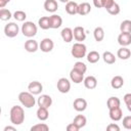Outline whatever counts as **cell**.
<instances>
[{
  "instance_id": "obj_46",
  "label": "cell",
  "mask_w": 131,
  "mask_h": 131,
  "mask_svg": "<svg viewBox=\"0 0 131 131\" xmlns=\"http://www.w3.org/2000/svg\"><path fill=\"white\" fill-rule=\"evenodd\" d=\"M127 108H128V111H129V112H131V103H130L129 105H127Z\"/></svg>"
},
{
  "instance_id": "obj_35",
  "label": "cell",
  "mask_w": 131,
  "mask_h": 131,
  "mask_svg": "<svg viewBox=\"0 0 131 131\" xmlns=\"http://www.w3.org/2000/svg\"><path fill=\"white\" fill-rule=\"evenodd\" d=\"M13 17L17 21H24L27 18V13L25 11H23V10H16L13 13Z\"/></svg>"
},
{
  "instance_id": "obj_8",
  "label": "cell",
  "mask_w": 131,
  "mask_h": 131,
  "mask_svg": "<svg viewBox=\"0 0 131 131\" xmlns=\"http://www.w3.org/2000/svg\"><path fill=\"white\" fill-rule=\"evenodd\" d=\"M73 33H74V39L77 42H83L86 39V32L83 27H80V26L75 27L73 30Z\"/></svg>"
},
{
  "instance_id": "obj_5",
  "label": "cell",
  "mask_w": 131,
  "mask_h": 131,
  "mask_svg": "<svg viewBox=\"0 0 131 131\" xmlns=\"http://www.w3.org/2000/svg\"><path fill=\"white\" fill-rule=\"evenodd\" d=\"M19 32V28L18 26L15 24V23H8L5 27H4V33H5V36L8 37V38H13V37H16L17 34Z\"/></svg>"
},
{
  "instance_id": "obj_10",
  "label": "cell",
  "mask_w": 131,
  "mask_h": 131,
  "mask_svg": "<svg viewBox=\"0 0 131 131\" xmlns=\"http://www.w3.org/2000/svg\"><path fill=\"white\" fill-rule=\"evenodd\" d=\"M37 103H38V106H43V107L49 108V106H51V104H52V98H51V96H49L47 94H42L38 97Z\"/></svg>"
},
{
  "instance_id": "obj_32",
  "label": "cell",
  "mask_w": 131,
  "mask_h": 131,
  "mask_svg": "<svg viewBox=\"0 0 131 131\" xmlns=\"http://www.w3.org/2000/svg\"><path fill=\"white\" fill-rule=\"evenodd\" d=\"M11 16H13L10 12V10L6 9V8H1L0 9V19L3 21H6L8 19L11 18Z\"/></svg>"
},
{
  "instance_id": "obj_28",
  "label": "cell",
  "mask_w": 131,
  "mask_h": 131,
  "mask_svg": "<svg viewBox=\"0 0 131 131\" xmlns=\"http://www.w3.org/2000/svg\"><path fill=\"white\" fill-rule=\"evenodd\" d=\"M38 25L42 30H48L50 29V20L49 16H42L38 20Z\"/></svg>"
},
{
  "instance_id": "obj_16",
  "label": "cell",
  "mask_w": 131,
  "mask_h": 131,
  "mask_svg": "<svg viewBox=\"0 0 131 131\" xmlns=\"http://www.w3.org/2000/svg\"><path fill=\"white\" fill-rule=\"evenodd\" d=\"M73 106L77 112H84L87 107V101L84 98H76L73 102Z\"/></svg>"
},
{
  "instance_id": "obj_2",
  "label": "cell",
  "mask_w": 131,
  "mask_h": 131,
  "mask_svg": "<svg viewBox=\"0 0 131 131\" xmlns=\"http://www.w3.org/2000/svg\"><path fill=\"white\" fill-rule=\"evenodd\" d=\"M18 100L21 103V105L27 108H31L36 104V99L34 97V94H32L30 91L20 92L18 94Z\"/></svg>"
},
{
  "instance_id": "obj_38",
  "label": "cell",
  "mask_w": 131,
  "mask_h": 131,
  "mask_svg": "<svg viewBox=\"0 0 131 131\" xmlns=\"http://www.w3.org/2000/svg\"><path fill=\"white\" fill-rule=\"evenodd\" d=\"M120 129L121 128L117 124H115V123H112V124L107 125V127H106V130L107 131H120Z\"/></svg>"
},
{
  "instance_id": "obj_3",
  "label": "cell",
  "mask_w": 131,
  "mask_h": 131,
  "mask_svg": "<svg viewBox=\"0 0 131 131\" xmlns=\"http://www.w3.org/2000/svg\"><path fill=\"white\" fill-rule=\"evenodd\" d=\"M71 53L74 58H83L87 53V47L82 42H77L72 46Z\"/></svg>"
},
{
  "instance_id": "obj_18",
  "label": "cell",
  "mask_w": 131,
  "mask_h": 131,
  "mask_svg": "<svg viewBox=\"0 0 131 131\" xmlns=\"http://www.w3.org/2000/svg\"><path fill=\"white\" fill-rule=\"evenodd\" d=\"M83 83H84V86L89 90L94 89L97 86V80L94 76H87L86 78H84Z\"/></svg>"
},
{
  "instance_id": "obj_33",
  "label": "cell",
  "mask_w": 131,
  "mask_h": 131,
  "mask_svg": "<svg viewBox=\"0 0 131 131\" xmlns=\"http://www.w3.org/2000/svg\"><path fill=\"white\" fill-rule=\"evenodd\" d=\"M106 11H107L110 14H112V15H117V14L120 13L121 8H120V5H119L118 3L114 2V4H113L111 7H108V8L106 9Z\"/></svg>"
},
{
  "instance_id": "obj_43",
  "label": "cell",
  "mask_w": 131,
  "mask_h": 131,
  "mask_svg": "<svg viewBox=\"0 0 131 131\" xmlns=\"http://www.w3.org/2000/svg\"><path fill=\"white\" fill-rule=\"evenodd\" d=\"M11 0H0V8H4L5 7V5L8 3V2H10Z\"/></svg>"
},
{
  "instance_id": "obj_11",
  "label": "cell",
  "mask_w": 131,
  "mask_h": 131,
  "mask_svg": "<svg viewBox=\"0 0 131 131\" xmlns=\"http://www.w3.org/2000/svg\"><path fill=\"white\" fill-rule=\"evenodd\" d=\"M28 90H29L32 94L38 95V94H40V93L42 92V90H43V85H42L40 82H38V81H33V82H31V83L28 85Z\"/></svg>"
},
{
  "instance_id": "obj_26",
  "label": "cell",
  "mask_w": 131,
  "mask_h": 131,
  "mask_svg": "<svg viewBox=\"0 0 131 131\" xmlns=\"http://www.w3.org/2000/svg\"><path fill=\"white\" fill-rule=\"evenodd\" d=\"M102 59L107 64H113L116 62V56L111 51H104L102 54Z\"/></svg>"
},
{
  "instance_id": "obj_22",
  "label": "cell",
  "mask_w": 131,
  "mask_h": 131,
  "mask_svg": "<svg viewBox=\"0 0 131 131\" xmlns=\"http://www.w3.org/2000/svg\"><path fill=\"white\" fill-rule=\"evenodd\" d=\"M117 56H118L119 58L123 59V60H126V59H128V58L131 56V51H130L129 48H127V47H125V46H122L121 48L118 49V51H117Z\"/></svg>"
},
{
  "instance_id": "obj_23",
  "label": "cell",
  "mask_w": 131,
  "mask_h": 131,
  "mask_svg": "<svg viewBox=\"0 0 131 131\" xmlns=\"http://www.w3.org/2000/svg\"><path fill=\"white\" fill-rule=\"evenodd\" d=\"M37 118L40 121H46L49 117V113H48V108L47 107H43V106H39L37 112H36Z\"/></svg>"
},
{
  "instance_id": "obj_17",
  "label": "cell",
  "mask_w": 131,
  "mask_h": 131,
  "mask_svg": "<svg viewBox=\"0 0 131 131\" xmlns=\"http://www.w3.org/2000/svg\"><path fill=\"white\" fill-rule=\"evenodd\" d=\"M122 117H123V112H122L120 106L110 110V118H111V120H113L115 122H118V121H120L122 119Z\"/></svg>"
},
{
  "instance_id": "obj_14",
  "label": "cell",
  "mask_w": 131,
  "mask_h": 131,
  "mask_svg": "<svg viewBox=\"0 0 131 131\" xmlns=\"http://www.w3.org/2000/svg\"><path fill=\"white\" fill-rule=\"evenodd\" d=\"M60 36L62 38V40L67 43H70L71 41H73L74 39V33L73 30L71 28H63L60 32Z\"/></svg>"
},
{
  "instance_id": "obj_36",
  "label": "cell",
  "mask_w": 131,
  "mask_h": 131,
  "mask_svg": "<svg viewBox=\"0 0 131 131\" xmlns=\"http://www.w3.org/2000/svg\"><path fill=\"white\" fill-rule=\"evenodd\" d=\"M73 68L76 69L77 71L83 73V74H85L86 71H87V66H86L84 62H82V61H77V62H75V64H74Z\"/></svg>"
},
{
  "instance_id": "obj_31",
  "label": "cell",
  "mask_w": 131,
  "mask_h": 131,
  "mask_svg": "<svg viewBox=\"0 0 131 131\" xmlns=\"http://www.w3.org/2000/svg\"><path fill=\"white\" fill-rule=\"evenodd\" d=\"M120 31L122 33H131V20L125 19L120 25Z\"/></svg>"
},
{
  "instance_id": "obj_30",
  "label": "cell",
  "mask_w": 131,
  "mask_h": 131,
  "mask_svg": "<svg viewBox=\"0 0 131 131\" xmlns=\"http://www.w3.org/2000/svg\"><path fill=\"white\" fill-rule=\"evenodd\" d=\"M99 58H100V55H99V53H98L97 51L92 50V51H90V52L87 54V60H88L90 63H95V62H97V61L99 60Z\"/></svg>"
},
{
  "instance_id": "obj_24",
  "label": "cell",
  "mask_w": 131,
  "mask_h": 131,
  "mask_svg": "<svg viewBox=\"0 0 131 131\" xmlns=\"http://www.w3.org/2000/svg\"><path fill=\"white\" fill-rule=\"evenodd\" d=\"M124 85V79L121 76H115L111 81V86L114 89H120Z\"/></svg>"
},
{
  "instance_id": "obj_6",
  "label": "cell",
  "mask_w": 131,
  "mask_h": 131,
  "mask_svg": "<svg viewBox=\"0 0 131 131\" xmlns=\"http://www.w3.org/2000/svg\"><path fill=\"white\" fill-rule=\"evenodd\" d=\"M56 87L60 93H68L71 89V82L67 78H60L57 81Z\"/></svg>"
},
{
  "instance_id": "obj_37",
  "label": "cell",
  "mask_w": 131,
  "mask_h": 131,
  "mask_svg": "<svg viewBox=\"0 0 131 131\" xmlns=\"http://www.w3.org/2000/svg\"><path fill=\"white\" fill-rule=\"evenodd\" d=\"M123 127L127 130H131V116H126L123 118Z\"/></svg>"
},
{
  "instance_id": "obj_12",
  "label": "cell",
  "mask_w": 131,
  "mask_h": 131,
  "mask_svg": "<svg viewBox=\"0 0 131 131\" xmlns=\"http://www.w3.org/2000/svg\"><path fill=\"white\" fill-rule=\"evenodd\" d=\"M118 43L121 46L127 47L128 45L131 44V33H120L118 36Z\"/></svg>"
},
{
  "instance_id": "obj_1",
  "label": "cell",
  "mask_w": 131,
  "mask_h": 131,
  "mask_svg": "<svg viewBox=\"0 0 131 131\" xmlns=\"http://www.w3.org/2000/svg\"><path fill=\"white\" fill-rule=\"evenodd\" d=\"M9 119H10V122L13 125H20L21 123H24V121H25L24 108L19 105H13L10 108Z\"/></svg>"
},
{
  "instance_id": "obj_40",
  "label": "cell",
  "mask_w": 131,
  "mask_h": 131,
  "mask_svg": "<svg viewBox=\"0 0 131 131\" xmlns=\"http://www.w3.org/2000/svg\"><path fill=\"white\" fill-rule=\"evenodd\" d=\"M105 0H93V5L97 8H103Z\"/></svg>"
},
{
  "instance_id": "obj_34",
  "label": "cell",
  "mask_w": 131,
  "mask_h": 131,
  "mask_svg": "<svg viewBox=\"0 0 131 131\" xmlns=\"http://www.w3.org/2000/svg\"><path fill=\"white\" fill-rule=\"evenodd\" d=\"M49 127L45 123H39L31 127V131H48Z\"/></svg>"
},
{
  "instance_id": "obj_4",
  "label": "cell",
  "mask_w": 131,
  "mask_h": 131,
  "mask_svg": "<svg viewBox=\"0 0 131 131\" xmlns=\"http://www.w3.org/2000/svg\"><path fill=\"white\" fill-rule=\"evenodd\" d=\"M37 26L33 21H25L21 26V33L25 37L32 38L37 34Z\"/></svg>"
},
{
  "instance_id": "obj_25",
  "label": "cell",
  "mask_w": 131,
  "mask_h": 131,
  "mask_svg": "<svg viewBox=\"0 0 131 131\" xmlns=\"http://www.w3.org/2000/svg\"><path fill=\"white\" fill-rule=\"evenodd\" d=\"M120 105H121V100L117 96H111L106 101V106L108 110L114 108V107H118Z\"/></svg>"
},
{
  "instance_id": "obj_27",
  "label": "cell",
  "mask_w": 131,
  "mask_h": 131,
  "mask_svg": "<svg viewBox=\"0 0 131 131\" xmlns=\"http://www.w3.org/2000/svg\"><path fill=\"white\" fill-rule=\"evenodd\" d=\"M93 36H94V39L95 41L97 42H101L104 38V31L101 27H96L93 31Z\"/></svg>"
},
{
  "instance_id": "obj_29",
  "label": "cell",
  "mask_w": 131,
  "mask_h": 131,
  "mask_svg": "<svg viewBox=\"0 0 131 131\" xmlns=\"http://www.w3.org/2000/svg\"><path fill=\"white\" fill-rule=\"evenodd\" d=\"M73 122L81 129V128H83V127L86 125L87 119H86V117L83 116V115H77V116L74 118V121H73Z\"/></svg>"
},
{
  "instance_id": "obj_41",
  "label": "cell",
  "mask_w": 131,
  "mask_h": 131,
  "mask_svg": "<svg viewBox=\"0 0 131 131\" xmlns=\"http://www.w3.org/2000/svg\"><path fill=\"white\" fill-rule=\"evenodd\" d=\"M124 102L126 105H129L131 103V93H126L124 95Z\"/></svg>"
},
{
  "instance_id": "obj_9",
  "label": "cell",
  "mask_w": 131,
  "mask_h": 131,
  "mask_svg": "<svg viewBox=\"0 0 131 131\" xmlns=\"http://www.w3.org/2000/svg\"><path fill=\"white\" fill-rule=\"evenodd\" d=\"M70 79L72 80V82H74L76 84H80L84 81V74L73 68L70 72Z\"/></svg>"
},
{
  "instance_id": "obj_19",
  "label": "cell",
  "mask_w": 131,
  "mask_h": 131,
  "mask_svg": "<svg viewBox=\"0 0 131 131\" xmlns=\"http://www.w3.org/2000/svg\"><path fill=\"white\" fill-rule=\"evenodd\" d=\"M78 5L76 2L74 1H69L68 3H66V11L68 14L70 15H75L78 14Z\"/></svg>"
},
{
  "instance_id": "obj_42",
  "label": "cell",
  "mask_w": 131,
  "mask_h": 131,
  "mask_svg": "<svg viewBox=\"0 0 131 131\" xmlns=\"http://www.w3.org/2000/svg\"><path fill=\"white\" fill-rule=\"evenodd\" d=\"M114 0H105L104 1V6H103V8H105V9H107L108 7H111L113 4H114Z\"/></svg>"
},
{
  "instance_id": "obj_21",
  "label": "cell",
  "mask_w": 131,
  "mask_h": 131,
  "mask_svg": "<svg viewBox=\"0 0 131 131\" xmlns=\"http://www.w3.org/2000/svg\"><path fill=\"white\" fill-rule=\"evenodd\" d=\"M91 11V5L88 2H82L78 5V14L80 15H87Z\"/></svg>"
},
{
  "instance_id": "obj_15",
  "label": "cell",
  "mask_w": 131,
  "mask_h": 131,
  "mask_svg": "<svg viewBox=\"0 0 131 131\" xmlns=\"http://www.w3.org/2000/svg\"><path fill=\"white\" fill-rule=\"evenodd\" d=\"M50 20V29H58L62 25V18L58 14H52L49 16Z\"/></svg>"
},
{
  "instance_id": "obj_13",
  "label": "cell",
  "mask_w": 131,
  "mask_h": 131,
  "mask_svg": "<svg viewBox=\"0 0 131 131\" xmlns=\"http://www.w3.org/2000/svg\"><path fill=\"white\" fill-rule=\"evenodd\" d=\"M38 48H39V44L34 39H29L25 42V49L28 52H31V53L36 52L38 50Z\"/></svg>"
},
{
  "instance_id": "obj_45",
  "label": "cell",
  "mask_w": 131,
  "mask_h": 131,
  "mask_svg": "<svg viewBox=\"0 0 131 131\" xmlns=\"http://www.w3.org/2000/svg\"><path fill=\"white\" fill-rule=\"evenodd\" d=\"M60 2H62V3H68L69 1H71V0H59Z\"/></svg>"
},
{
  "instance_id": "obj_39",
  "label": "cell",
  "mask_w": 131,
  "mask_h": 131,
  "mask_svg": "<svg viewBox=\"0 0 131 131\" xmlns=\"http://www.w3.org/2000/svg\"><path fill=\"white\" fill-rule=\"evenodd\" d=\"M79 127L73 122V123H71V124H69L68 126H67V130L68 131H79Z\"/></svg>"
},
{
  "instance_id": "obj_7",
  "label": "cell",
  "mask_w": 131,
  "mask_h": 131,
  "mask_svg": "<svg viewBox=\"0 0 131 131\" xmlns=\"http://www.w3.org/2000/svg\"><path fill=\"white\" fill-rule=\"evenodd\" d=\"M53 47H54V43L50 38H44L39 44V48L41 49L42 52H45V53L50 52L53 49Z\"/></svg>"
},
{
  "instance_id": "obj_20",
  "label": "cell",
  "mask_w": 131,
  "mask_h": 131,
  "mask_svg": "<svg viewBox=\"0 0 131 131\" xmlns=\"http://www.w3.org/2000/svg\"><path fill=\"white\" fill-rule=\"evenodd\" d=\"M44 8L48 12H55L58 8V4L56 0H45L44 2Z\"/></svg>"
},
{
  "instance_id": "obj_44",
  "label": "cell",
  "mask_w": 131,
  "mask_h": 131,
  "mask_svg": "<svg viewBox=\"0 0 131 131\" xmlns=\"http://www.w3.org/2000/svg\"><path fill=\"white\" fill-rule=\"evenodd\" d=\"M16 129L14 128V127H12V126H6L5 128H4V131H15Z\"/></svg>"
}]
</instances>
